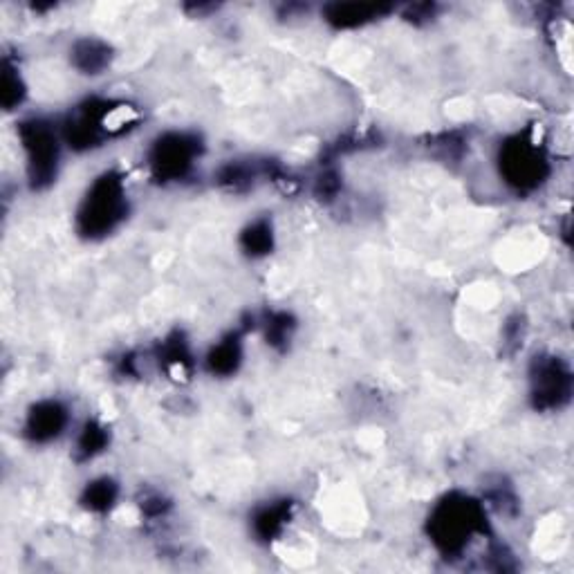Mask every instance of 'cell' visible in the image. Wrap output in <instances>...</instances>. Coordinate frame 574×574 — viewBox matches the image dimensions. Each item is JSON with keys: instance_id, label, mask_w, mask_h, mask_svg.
Masks as SVG:
<instances>
[{"instance_id": "2e32d148", "label": "cell", "mask_w": 574, "mask_h": 574, "mask_svg": "<svg viewBox=\"0 0 574 574\" xmlns=\"http://www.w3.org/2000/svg\"><path fill=\"white\" fill-rule=\"evenodd\" d=\"M261 175H272V173L270 169H263V166L249 162H229L218 171V182L231 191H240L254 187V182L261 178Z\"/></svg>"}, {"instance_id": "ba28073f", "label": "cell", "mask_w": 574, "mask_h": 574, "mask_svg": "<svg viewBox=\"0 0 574 574\" xmlns=\"http://www.w3.org/2000/svg\"><path fill=\"white\" fill-rule=\"evenodd\" d=\"M70 413L66 404L59 400L36 402L25 415L23 435L34 444H48L57 440L68 429Z\"/></svg>"}, {"instance_id": "d6986e66", "label": "cell", "mask_w": 574, "mask_h": 574, "mask_svg": "<svg viewBox=\"0 0 574 574\" xmlns=\"http://www.w3.org/2000/svg\"><path fill=\"white\" fill-rule=\"evenodd\" d=\"M162 359H164V366L169 368V370H180V373H184V370H189L193 366V361H191V350H189V344L184 341V337L180 335V332H175L173 337H169L162 344Z\"/></svg>"}, {"instance_id": "e0dca14e", "label": "cell", "mask_w": 574, "mask_h": 574, "mask_svg": "<svg viewBox=\"0 0 574 574\" xmlns=\"http://www.w3.org/2000/svg\"><path fill=\"white\" fill-rule=\"evenodd\" d=\"M294 328H296V323L287 312H274L263 323L267 344H270L272 348H279V350H285L287 344H290V339L294 335Z\"/></svg>"}, {"instance_id": "277c9868", "label": "cell", "mask_w": 574, "mask_h": 574, "mask_svg": "<svg viewBox=\"0 0 574 574\" xmlns=\"http://www.w3.org/2000/svg\"><path fill=\"white\" fill-rule=\"evenodd\" d=\"M498 171L509 189L532 193L548 180L550 162L534 135H512L498 151Z\"/></svg>"}, {"instance_id": "9c48e42d", "label": "cell", "mask_w": 574, "mask_h": 574, "mask_svg": "<svg viewBox=\"0 0 574 574\" xmlns=\"http://www.w3.org/2000/svg\"><path fill=\"white\" fill-rule=\"evenodd\" d=\"M391 5H368V3H332L323 7V18L337 30L366 25L375 18L391 12Z\"/></svg>"}, {"instance_id": "7a4b0ae2", "label": "cell", "mask_w": 574, "mask_h": 574, "mask_svg": "<svg viewBox=\"0 0 574 574\" xmlns=\"http://www.w3.org/2000/svg\"><path fill=\"white\" fill-rule=\"evenodd\" d=\"M128 216V191L124 175L104 171L97 175L79 202L74 225L81 238L101 240L113 234Z\"/></svg>"}, {"instance_id": "8fae6325", "label": "cell", "mask_w": 574, "mask_h": 574, "mask_svg": "<svg viewBox=\"0 0 574 574\" xmlns=\"http://www.w3.org/2000/svg\"><path fill=\"white\" fill-rule=\"evenodd\" d=\"M240 361H243V341H240L238 332H231V335L220 339L218 344L209 350L205 364L211 375L231 377L240 368Z\"/></svg>"}, {"instance_id": "ffe728a7", "label": "cell", "mask_w": 574, "mask_h": 574, "mask_svg": "<svg viewBox=\"0 0 574 574\" xmlns=\"http://www.w3.org/2000/svg\"><path fill=\"white\" fill-rule=\"evenodd\" d=\"M433 5H413V7H409V21H429V18H433Z\"/></svg>"}, {"instance_id": "4fadbf2b", "label": "cell", "mask_w": 574, "mask_h": 574, "mask_svg": "<svg viewBox=\"0 0 574 574\" xmlns=\"http://www.w3.org/2000/svg\"><path fill=\"white\" fill-rule=\"evenodd\" d=\"M108 444H110V431L97 420H88L77 435L74 458H77V462H88L92 458H97L99 453H104L108 449Z\"/></svg>"}, {"instance_id": "7c38bea8", "label": "cell", "mask_w": 574, "mask_h": 574, "mask_svg": "<svg viewBox=\"0 0 574 574\" xmlns=\"http://www.w3.org/2000/svg\"><path fill=\"white\" fill-rule=\"evenodd\" d=\"M292 501H272L256 509L252 518V530L258 536V541H274L283 532L292 516Z\"/></svg>"}, {"instance_id": "9a60e30c", "label": "cell", "mask_w": 574, "mask_h": 574, "mask_svg": "<svg viewBox=\"0 0 574 574\" xmlns=\"http://www.w3.org/2000/svg\"><path fill=\"white\" fill-rule=\"evenodd\" d=\"M119 496V487L113 478H97L92 483L86 485L81 494V505L88 509V512L104 514L113 509Z\"/></svg>"}, {"instance_id": "5bb4252c", "label": "cell", "mask_w": 574, "mask_h": 574, "mask_svg": "<svg viewBox=\"0 0 574 574\" xmlns=\"http://www.w3.org/2000/svg\"><path fill=\"white\" fill-rule=\"evenodd\" d=\"M240 249L247 256L261 258L274 249V227L267 218H258L240 231Z\"/></svg>"}, {"instance_id": "3957f363", "label": "cell", "mask_w": 574, "mask_h": 574, "mask_svg": "<svg viewBox=\"0 0 574 574\" xmlns=\"http://www.w3.org/2000/svg\"><path fill=\"white\" fill-rule=\"evenodd\" d=\"M137 122V113L126 104H115L106 99H88L61 126L63 142L74 151H90L101 146L110 135L124 133Z\"/></svg>"}, {"instance_id": "ac0fdd59", "label": "cell", "mask_w": 574, "mask_h": 574, "mask_svg": "<svg viewBox=\"0 0 574 574\" xmlns=\"http://www.w3.org/2000/svg\"><path fill=\"white\" fill-rule=\"evenodd\" d=\"M0 99H3L5 110H14L23 104L25 99V83L21 79V72L12 61L5 59L3 63V86H0Z\"/></svg>"}, {"instance_id": "30bf717a", "label": "cell", "mask_w": 574, "mask_h": 574, "mask_svg": "<svg viewBox=\"0 0 574 574\" xmlns=\"http://www.w3.org/2000/svg\"><path fill=\"white\" fill-rule=\"evenodd\" d=\"M70 61L81 74L97 77V74L110 68V61H113V48H110L106 41L95 39V36H86V39H79L72 45Z\"/></svg>"}, {"instance_id": "5b68a950", "label": "cell", "mask_w": 574, "mask_h": 574, "mask_svg": "<svg viewBox=\"0 0 574 574\" xmlns=\"http://www.w3.org/2000/svg\"><path fill=\"white\" fill-rule=\"evenodd\" d=\"M18 140L25 153L27 180L32 189H45L57 180L63 135L48 119L32 117L18 124Z\"/></svg>"}, {"instance_id": "8992f818", "label": "cell", "mask_w": 574, "mask_h": 574, "mask_svg": "<svg viewBox=\"0 0 574 574\" xmlns=\"http://www.w3.org/2000/svg\"><path fill=\"white\" fill-rule=\"evenodd\" d=\"M202 155L198 135L187 131H169L157 137L148 148V171L157 182H180L193 171Z\"/></svg>"}, {"instance_id": "6da1fadb", "label": "cell", "mask_w": 574, "mask_h": 574, "mask_svg": "<svg viewBox=\"0 0 574 574\" xmlns=\"http://www.w3.org/2000/svg\"><path fill=\"white\" fill-rule=\"evenodd\" d=\"M427 532L444 557H456L487 532L485 505L465 494H447L431 509Z\"/></svg>"}, {"instance_id": "52a82bcc", "label": "cell", "mask_w": 574, "mask_h": 574, "mask_svg": "<svg viewBox=\"0 0 574 574\" xmlns=\"http://www.w3.org/2000/svg\"><path fill=\"white\" fill-rule=\"evenodd\" d=\"M572 397V370L566 359L539 355L530 366V400L536 411H559Z\"/></svg>"}]
</instances>
